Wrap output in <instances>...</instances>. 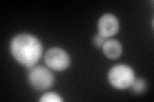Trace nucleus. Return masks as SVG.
<instances>
[{
	"instance_id": "f257e3e1",
	"label": "nucleus",
	"mask_w": 154,
	"mask_h": 102,
	"mask_svg": "<svg viewBox=\"0 0 154 102\" xmlns=\"http://www.w3.org/2000/svg\"><path fill=\"white\" fill-rule=\"evenodd\" d=\"M9 50L13 59L18 64L26 68H32L41 59L44 47L36 36L31 33H19L12 38Z\"/></svg>"
},
{
	"instance_id": "f03ea898",
	"label": "nucleus",
	"mask_w": 154,
	"mask_h": 102,
	"mask_svg": "<svg viewBox=\"0 0 154 102\" xmlns=\"http://www.w3.org/2000/svg\"><path fill=\"white\" fill-rule=\"evenodd\" d=\"M27 80L32 89L37 92H46L54 86V74L46 65H35L28 68Z\"/></svg>"
},
{
	"instance_id": "7ed1b4c3",
	"label": "nucleus",
	"mask_w": 154,
	"mask_h": 102,
	"mask_svg": "<svg viewBox=\"0 0 154 102\" xmlns=\"http://www.w3.org/2000/svg\"><path fill=\"white\" fill-rule=\"evenodd\" d=\"M135 78V71L130 65L127 64H117L112 66L108 71L107 79L108 83L116 89H128L130 86L134 83Z\"/></svg>"
},
{
	"instance_id": "20e7f679",
	"label": "nucleus",
	"mask_w": 154,
	"mask_h": 102,
	"mask_svg": "<svg viewBox=\"0 0 154 102\" xmlns=\"http://www.w3.org/2000/svg\"><path fill=\"white\" fill-rule=\"evenodd\" d=\"M45 64L53 71H64L71 66V56L64 48L51 47L45 54Z\"/></svg>"
},
{
	"instance_id": "39448f33",
	"label": "nucleus",
	"mask_w": 154,
	"mask_h": 102,
	"mask_svg": "<svg viewBox=\"0 0 154 102\" xmlns=\"http://www.w3.org/2000/svg\"><path fill=\"white\" fill-rule=\"evenodd\" d=\"M119 32V21L112 13H105L98 21V33L104 38L113 37Z\"/></svg>"
},
{
	"instance_id": "423d86ee",
	"label": "nucleus",
	"mask_w": 154,
	"mask_h": 102,
	"mask_svg": "<svg viewBox=\"0 0 154 102\" xmlns=\"http://www.w3.org/2000/svg\"><path fill=\"white\" fill-rule=\"evenodd\" d=\"M102 51L104 56H107L108 59L116 60L122 55V45L119 41L113 40V38L112 40H107L102 47Z\"/></svg>"
},
{
	"instance_id": "0eeeda50",
	"label": "nucleus",
	"mask_w": 154,
	"mask_h": 102,
	"mask_svg": "<svg viewBox=\"0 0 154 102\" xmlns=\"http://www.w3.org/2000/svg\"><path fill=\"white\" fill-rule=\"evenodd\" d=\"M146 88H148V84L144 78H135L134 83L130 86V89H131L134 95H143L146 91Z\"/></svg>"
},
{
	"instance_id": "6e6552de",
	"label": "nucleus",
	"mask_w": 154,
	"mask_h": 102,
	"mask_svg": "<svg viewBox=\"0 0 154 102\" xmlns=\"http://www.w3.org/2000/svg\"><path fill=\"white\" fill-rule=\"evenodd\" d=\"M40 102H63V98L55 93V92H45L40 98H38Z\"/></svg>"
},
{
	"instance_id": "1a4fd4ad",
	"label": "nucleus",
	"mask_w": 154,
	"mask_h": 102,
	"mask_svg": "<svg viewBox=\"0 0 154 102\" xmlns=\"http://www.w3.org/2000/svg\"><path fill=\"white\" fill-rule=\"evenodd\" d=\"M105 41H107V38H104L103 36H100L99 33H96V35L94 36V38H93V43H94V46L100 47V48L103 47V45L105 43Z\"/></svg>"
}]
</instances>
